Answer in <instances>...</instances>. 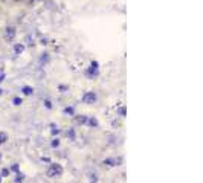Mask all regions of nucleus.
Listing matches in <instances>:
<instances>
[{"instance_id": "nucleus-21", "label": "nucleus", "mask_w": 203, "mask_h": 183, "mask_svg": "<svg viewBox=\"0 0 203 183\" xmlns=\"http://www.w3.org/2000/svg\"><path fill=\"white\" fill-rule=\"evenodd\" d=\"M60 90H61V92H66V90H67V86H60Z\"/></svg>"}, {"instance_id": "nucleus-12", "label": "nucleus", "mask_w": 203, "mask_h": 183, "mask_svg": "<svg viewBox=\"0 0 203 183\" xmlns=\"http://www.w3.org/2000/svg\"><path fill=\"white\" fill-rule=\"evenodd\" d=\"M22 90H23V93H24V95H32V93H34V90H32L31 87H28V86L23 87Z\"/></svg>"}, {"instance_id": "nucleus-9", "label": "nucleus", "mask_w": 203, "mask_h": 183, "mask_svg": "<svg viewBox=\"0 0 203 183\" xmlns=\"http://www.w3.org/2000/svg\"><path fill=\"white\" fill-rule=\"evenodd\" d=\"M6 140H8V134L2 131V133H0V145H2V143H5Z\"/></svg>"}, {"instance_id": "nucleus-2", "label": "nucleus", "mask_w": 203, "mask_h": 183, "mask_svg": "<svg viewBox=\"0 0 203 183\" xmlns=\"http://www.w3.org/2000/svg\"><path fill=\"white\" fill-rule=\"evenodd\" d=\"M121 163H122L121 157H109L104 160V165H107V166H119Z\"/></svg>"}, {"instance_id": "nucleus-7", "label": "nucleus", "mask_w": 203, "mask_h": 183, "mask_svg": "<svg viewBox=\"0 0 203 183\" xmlns=\"http://www.w3.org/2000/svg\"><path fill=\"white\" fill-rule=\"evenodd\" d=\"M75 121H76L78 124H86V122H87V116H76Z\"/></svg>"}, {"instance_id": "nucleus-17", "label": "nucleus", "mask_w": 203, "mask_h": 183, "mask_svg": "<svg viewBox=\"0 0 203 183\" xmlns=\"http://www.w3.org/2000/svg\"><path fill=\"white\" fill-rule=\"evenodd\" d=\"M60 133V128L55 127V125H52V134H58Z\"/></svg>"}, {"instance_id": "nucleus-14", "label": "nucleus", "mask_w": 203, "mask_h": 183, "mask_svg": "<svg viewBox=\"0 0 203 183\" xmlns=\"http://www.w3.org/2000/svg\"><path fill=\"white\" fill-rule=\"evenodd\" d=\"M14 105H20V104H23V101H22V98H14Z\"/></svg>"}, {"instance_id": "nucleus-8", "label": "nucleus", "mask_w": 203, "mask_h": 183, "mask_svg": "<svg viewBox=\"0 0 203 183\" xmlns=\"http://www.w3.org/2000/svg\"><path fill=\"white\" fill-rule=\"evenodd\" d=\"M64 113L73 116V115H75V110H73V107H66V108H64Z\"/></svg>"}, {"instance_id": "nucleus-6", "label": "nucleus", "mask_w": 203, "mask_h": 183, "mask_svg": "<svg viewBox=\"0 0 203 183\" xmlns=\"http://www.w3.org/2000/svg\"><path fill=\"white\" fill-rule=\"evenodd\" d=\"M14 34H15V31H14V27H8V29H6V37H8V38H12V37H14Z\"/></svg>"}, {"instance_id": "nucleus-18", "label": "nucleus", "mask_w": 203, "mask_h": 183, "mask_svg": "<svg viewBox=\"0 0 203 183\" xmlns=\"http://www.w3.org/2000/svg\"><path fill=\"white\" fill-rule=\"evenodd\" d=\"M58 145H60V140H58V139H54V140H52V146H54V148H57Z\"/></svg>"}, {"instance_id": "nucleus-3", "label": "nucleus", "mask_w": 203, "mask_h": 183, "mask_svg": "<svg viewBox=\"0 0 203 183\" xmlns=\"http://www.w3.org/2000/svg\"><path fill=\"white\" fill-rule=\"evenodd\" d=\"M95 101H96V93H95V92H87V93H84L83 102H86V104H93Z\"/></svg>"}, {"instance_id": "nucleus-15", "label": "nucleus", "mask_w": 203, "mask_h": 183, "mask_svg": "<svg viewBox=\"0 0 203 183\" xmlns=\"http://www.w3.org/2000/svg\"><path fill=\"white\" fill-rule=\"evenodd\" d=\"M6 176H9V169L3 168V169H2V177H6Z\"/></svg>"}, {"instance_id": "nucleus-1", "label": "nucleus", "mask_w": 203, "mask_h": 183, "mask_svg": "<svg viewBox=\"0 0 203 183\" xmlns=\"http://www.w3.org/2000/svg\"><path fill=\"white\" fill-rule=\"evenodd\" d=\"M63 172V168L57 163H50V166L48 169V177H55V176H60Z\"/></svg>"}, {"instance_id": "nucleus-20", "label": "nucleus", "mask_w": 203, "mask_h": 183, "mask_svg": "<svg viewBox=\"0 0 203 183\" xmlns=\"http://www.w3.org/2000/svg\"><path fill=\"white\" fill-rule=\"evenodd\" d=\"M11 169H12V171H19V165H17V163H14Z\"/></svg>"}, {"instance_id": "nucleus-25", "label": "nucleus", "mask_w": 203, "mask_h": 183, "mask_svg": "<svg viewBox=\"0 0 203 183\" xmlns=\"http://www.w3.org/2000/svg\"><path fill=\"white\" fill-rule=\"evenodd\" d=\"M0 95H2V90H0Z\"/></svg>"}, {"instance_id": "nucleus-19", "label": "nucleus", "mask_w": 203, "mask_h": 183, "mask_svg": "<svg viewBox=\"0 0 203 183\" xmlns=\"http://www.w3.org/2000/svg\"><path fill=\"white\" fill-rule=\"evenodd\" d=\"M45 105H46V108H52V104H50V101H49V99L45 101Z\"/></svg>"}, {"instance_id": "nucleus-4", "label": "nucleus", "mask_w": 203, "mask_h": 183, "mask_svg": "<svg viewBox=\"0 0 203 183\" xmlns=\"http://www.w3.org/2000/svg\"><path fill=\"white\" fill-rule=\"evenodd\" d=\"M87 75H89V76H92V75H98V63H96V61H92L90 69H89V72H87Z\"/></svg>"}, {"instance_id": "nucleus-24", "label": "nucleus", "mask_w": 203, "mask_h": 183, "mask_svg": "<svg viewBox=\"0 0 203 183\" xmlns=\"http://www.w3.org/2000/svg\"><path fill=\"white\" fill-rule=\"evenodd\" d=\"M0 183H2V177H0Z\"/></svg>"}, {"instance_id": "nucleus-5", "label": "nucleus", "mask_w": 203, "mask_h": 183, "mask_svg": "<svg viewBox=\"0 0 203 183\" xmlns=\"http://www.w3.org/2000/svg\"><path fill=\"white\" fill-rule=\"evenodd\" d=\"M87 124L90 127H98V121H96V117H87Z\"/></svg>"}, {"instance_id": "nucleus-13", "label": "nucleus", "mask_w": 203, "mask_h": 183, "mask_svg": "<svg viewBox=\"0 0 203 183\" xmlns=\"http://www.w3.org/2000/svg\"><path fill=\"white\" fill-rule=\"evenodd\" d=\"M23 179H24V176L22 172H19L17 174V179H15V183H20V182H23Z\"/></svg>"}, {"instance_id": "nucleus-11", "label": "nucleus", "mask_w": 203, "mask_h": 183, "mask_svg": "<svg viewBox=\"0 0 203 183\" xmlns=\"http://www.w3.org/2000/svg\"><path fill=\"white\" fill-rule=\"evenodd\" d=\"M67 137L70 140H75V130H72V128H70V130L67 131Z\"/></svg>"}, {"instance_id": "nucleus-22", "label": "nucleus", "mask_w": 203, "mask_h": 183, "mask_svg": "<svg viewBox=\"0 0 203 183\" xmlns=\"http://www.w3.org/2000/svg\"><path fill=\"white\" fill-rule=\"evenodd\" d=\"M41 160H43V162H50L49 157H41Z\"/></svg>"}, {"instance_id": "nucleus-16", "label": "nucleus", "mask_w": 203, "mask_h": 183, "mask_svg": "<svg viewBox=\"0 0 203 183\" xmlns=\"http://www.w3.org/2000/svg\"><path fill=\"white\" fill-rule=\"evenodd\" d=\"M119 115H121V116H125V115H127L125 107H121V108H119Z\"/></svg>"}, {"instance_id": "nucleus-23", "label": "nucleus", "mask_w": 203, "mask_h": 183, "mask_svg": "<svg viewBox=\"0 0 203 183\" xmlns=\"http://www.w3.org/2000/svg\"><path fill=\"white\" fill-rule=\"evenodd\" d=\"M5 79V73H2V75H0V82H2Z\"/></svg>"}, {"instance_id": "nucleus-10", "label": "nucleus", "mask_w": 203, "mask_h": 183, "mask_svg": "<svg viewBox=\"0 0 203 183\" xmlns=\"http://www.w3.org/2000/svg\"><path fill=\"white\" fill-rule=\"evenodd\" d=\"M23 49H24V46H23V44H15V48H14L15 53H22Z\"/></svg>"}]
</instances>
